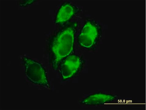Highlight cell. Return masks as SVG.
Here are the masks:
<instances>
[{"instance_id":"6da1fadb","label":"cell","mask_w":146,"mask_h":110,"mask_svg":"<svg viewBox=\"0 0 146 110\" xmlns=\"http://www.w3.org/2000/svg\"><path fill=\"white\" fill-rule=\"evenodd\" d=\"M78 23L72 22L60 29L49 40L50 62L53 69H58L59 63L64 58L73 54Z\"/></svg>"},{"instance_id":"7a4b0ae2","label":"cell","mask_w":146,"mask_h":110,"mask_svg":"<svg viewBox=\"0 0 146 110\" xmlns=\"http://www.w3.org/2000/svg\"><path fill=\"white\" fill-rule=\"evenodd\" d=\"M102 32V28L99 23L94 20H88L77 37V43L83 48H93L98 43Z\"/></svg>"},{"instance_id":"3957f363","label":"cell","mask_w":146,"mask_h":110,"mask_svg":"<svg viewBox=\"0 0 146 110\" xmlns=\"http://www.w3.org/2000/svg\"><path fill=\"white\" fill-rule=\"evenodd\" d=\"M23 61L25 67V74L32 83L50 89V86L46 71L40 63L26 57Z\"/></svg>"},{"instance_id":"277c9868","label":"cell","mask_w":146,"mask_h":110,"mask_svg":"<svg viewBox=\"0 0 146 110\" xmlns=\"http://www.w3.org/2000/svg\"><path fill=\"white\" fill-rule=\"evenodd\" d=\"M84 63L82 58L78 55L72 54L64 58L59 63L58 69L62 80L74 77L82 67Z\"/></svg>"},{"instance_id":"5b68a950","label":"cell","mask_w":146,"mask_h":110,"mask_svg":"<svg viewBox=\"0 0 146 110\" xmlns=\"http://www.w3.org/2000/svg\"><path fill=\"white\" fill-rule=\"evenodd\" d=\"M80 11L79 8L70 3H64L59 8L55 23L63 27L69 24L70 20Z\"/></svg>"},{"instance_id":"8992f818","label":"cell","mask_w":146,"mask_h":110,"mask_svg":"<svg viewBox=\"0 0 146 110\" xmlns=\"http://www.w3.org/2000/svg\"><path fill=\"white\" fill-rule=\"evenodd\" d=\"M115 96L109 94L96 93L90 95L84 99L81 103L86 105H98L108 103L113 101Z\"/></svg>"}]
</instances>
